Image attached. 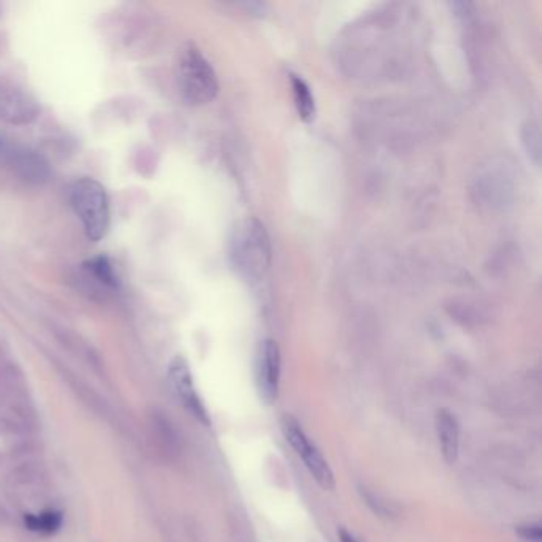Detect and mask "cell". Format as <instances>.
<instances>
[{"mask_svg": "<svg viewBox=\"0 0 542 542\" xmlns=\"http://www.w3.org/2000/svg\"><path fill=\"white\" fill-rule=\"evenodd\" d=\"M5 487L18 501H35L48 489V471L37 458H22L10 469Z\"/></svg>", "mask_w": 542, "mask_h": 542, "instance_id": "obj_5", "label": "cell"}, {"mask_svg": "<svg viewBox=\"0 0 542 542\" xmlns=\"http://www.w3.org/2000/svg\"><path fill=\"white\" fill-rule=\"evenodd\" d=\"M27 396V382L16 366H0V402Z\"/></svg>", "mask_w": 542, "mask_h": 542, "instance_id": "obj_13", "label": "cell"}, {"mask_svg": "<svg viewBox=\"0 0 542 542\" xmlns=\"http://www.w3.org/2000/svg\"><path fill=\"white\" fill-rule=\"evenodd\" d=\"M270 239L263 223L246 218L239 223L231 237V260L246 279H260L270 266Z\"/></svg>", "mask_w": 542, "mask_h": 542, "instance_id": "obj_1", "label": "cell"}, {"mask_svg": "<svg viewBox=\"0 0 542 542\" xmlns=\"http://www.w3.org/2000/svg\"><path fill=\"white\" fill-rule=\"evenodd\" d=\"M70 202L88 239H104L110 230V206L104 186L93 178L77 180L70 188Z\"/></svg>", "mask_w": 542, "mask_h": 542, "instance_id": "obj_2", "label": "cell"}, {"mask_svg": "<svg viewBox=\"0 0 542 542\" xmlns=\"http://www.w3.org/2000/svg\"><path fill=\"white\" fill-rule=\"evenodd\" d=\"M69 382L72 385V390L75 391L78 399H80L83 404L89 409V411H93L98 417L104 420L113 418V411L110 404H108L105 397H102V395H99L98 391L93 390V387H89L88 383H84L81 381H77V378H70Z\"/></svg>", "mask_w": 542, "mask_h": 542, "instance_id": "obj_14", "label": "cell"}, {"mask_svg": "<svg viewBox=\"0 0 542 542\" xmlns=\"http://www.w3.org/2000/svg\"><path fill=\"white\" fill-rule=\"evenodd\" d=\"M280 430L285 441L291 445V449L296 451V455L303 460L304 466L312 479L322 487L323 490L331 491L336 487L334 472L328 461L324 460L320 449L312 442V439L307 436L303 425L299 423L296 417L291 414H285L280 418Z\"/></svg>", "mask_w": 542, "mask_h": 542, "instance_id": "obj_4", "label": "cell"}, {"mask_svg": "<svg viewBox=\"0 0 542 542\" xmlns=\"http://www.w3.org/2000/svg\"><path fill=\"white\" fill-rule=\"evenodd\" d=\"M84 269L89 274V277H93L95 282H99L100 285H104L107 288H117L118 285V279L115 275V270H113L112 264L108 263L107 258H94V260H89L86 264H84Z\"/></svg>", "mask_w": 542, "mask_h": 542, "instance_id": "obj_17", "label": "cell"}, {"mask_svg": "<svg viewBox=\"0 0 542 542\" xmlns=\"http://www.w3.org/2000/svg\"><path fill=\"white\" fill-rule=\"evenodd\" d=\"M337 536H339V542H359L357 536L348 531V529H345V528H341L339 531H337Z\"/></svg>", "mask_w": 542, "mask_h": 542, "instance_id": "obj_20", "label": "cell"}, {"mask_svg": "<svg viewBox=\"0 0 542 542\" xmlns=\"http://www.w3.org/2000/svg\"><path fill=\"white\" fill-rule=\"evenodd\" d=\"M436 436L445 463L454 465L460 454V423L454 412L449 409L437 411L435 417Z\"/></svg>", "mask_w": 542, "mask_h": 542, "instance_id": "obj_12", "label": "cell"}, {"mask_svg": "<svg viewBox=\"0 0 542 542\" xmlns=\"http://www.w3.org/2000/svg\"><path fill=\"white\" fill-rule=\"evenodd\" d=\"M62 525V515L58 510H41L39 514H26V527L37 533H54Z\"/></svg>", "mask_w": 542, "mask_h": 542, "instance_id": "obj_16", "label": "cell"}, {"mask_svg": "<svg viewBox=\"0 0 542 542\" xmlns=\"http://www.w3.org/2000/svg\"><path fill=\"white\" fill-rule=\"evenodd\" d=\"M168 381L178 399L182 401L186 411H188L192 417H194L199 423L210 426V417L206 406L201 399V396L197 395L194 381H192V374L188 363L183 358H173L171 366H168Z\"/></svg>", "mask_w": 542, "mask_h": 542, "instance_id": "obj_7", "label": "cell"}, {"mask_svg": "<svg viewBox=\"0 0 542 542\" xmlns=\"http://www.w3.org/2000/svg\"><path fill=\"white\" fill-rule=\"evenodd\" d=\"M282 374L280 347L272 339L261 342L256 359V387L261 401L274 404L279 397Z\"/></svg>", "mask_w": 542, "mask_h": 542, "instance_id": "obj_6", "label": "cell"}, {"mask_svg": "<svg viewBox=\"0 0 542 542\" xmlns=\"http://www.w3.org/2000/svg\"><path fill=\"white\" fill-rule=\"evenodd\" d=\"M10 523V512L5 505L0 504V528H5Z\"/></svg>", "mask_w": 542, "mask_h": 542, "instance_id": "obj_21", "label": "cell"}, {"mask_svg": "<svg viewBox=\"0 0 542 542\" xmlns=\"http://www.w3.org/2000/svg\"><path fill=\"white\" fill-rule=\"evenodd\" d=\"M40 112L32 95L11 83H0V119L13 124L31 123Z\"/></svg>", "mask_w": 542, "mask_h": 542, "instance_id": "obj_9", "label": "cell"}, {"mask_svg": "<svg viewBox=\"0 0 542 542\" xmlns=\"http://www.w3.org/2000/svg\"><path fill=\"white\" fill-rule=\"evenodd\" d=\"M293 84V94H294V104H296L299 117L304 121H312L315 117V98L310 91L309 84H307L303 78L293 75L291 77Z\"/></svg>", "mask_w": 542, "mask_h": 542, "instance_id": "obj_15", "label": "cell"}, {"mask_svg": "<svg viewBox=\"0 0 542 542\" xmlns=\"http://www.w3.org/2000/svg\"><path fill=\"white\" fill-rule=\"evenodd\" d=\"M515 533L523 542H542V527L538 522H528L515 527Z\"/></svg>", "mask_w": 542, "mask_h": 542, "instance_id": "obj_18", "label": "cell"}, {"mask_svg": "<svg viewBox=\"0 0 542 542\" xmlns=\"http://www.w3.org/2000/svg\"><path fill=\"white\" fill-rule=\"evenodd\" d=\"M7 166L15 176L29 185H44L51 176L50 164L44 156L26 148H13L7 159Z\"/></svg>", "mask_w": 542, "mask_h": 542, "instance_id": "obj_10", "label": "cell"}, {"mask_svg": "<svg viewBox=\"0 0 542 542\" xmlns=\"http://www.w3.org/2000/svg\"><path fill=\"white\" fill-rule=\"evenodd\" d=\"M11 150H13V147H11L10 143L0 136V164H7V159L11 153Z\"/></svg>", "mask_w": 542, "mask_h": 542, "instance_id": "obj_19", "label": "cell"}, {"mask_svg": "<svg viewBox=\"0 0 542 542\" xmlns=\"http://www.w3.org/2000/svg\"><path fill=\"white\" fill-rule=\"evenodd\" d=\"M148 435L154 449L166 460H176L180 454V439L173 428L172 421L166 417L164 412L154 409L147 417Z\"/></svg>", "mask_w": 542, "mask_h": 542, "instance_id": "obj_11", "label": "cell"}, {"mask_svg": "<svg viewBox=\"0 0 542 542\" xmlns=\"http://www.w3.org/2000/svg\"><path fill=\"white\" fill-rule=\"evenodd\" d=\"M178 83L183 99L191 105H204L218 94V78L201 50L188 45L178 61Z\"/></svg>", "mask_w": 542, "mask_h": 542, "instance_id": "obj_3", "label": "cell"}, {"mask_svg": "<svg viewBox=\"0 0 542 542\" xmlns=\"http://www.w3.org/2000/svg\"><path fill=\"white\" fill-rule=\"evenodd\" d=\"M37 412L29 397L2 402L0 409V432L16 439H29L37 430Z\"/></svg>", "mask_w": 542, "mask_h": 542, "instance_id": "obj_8", "label": "cell"}]
</instances>
